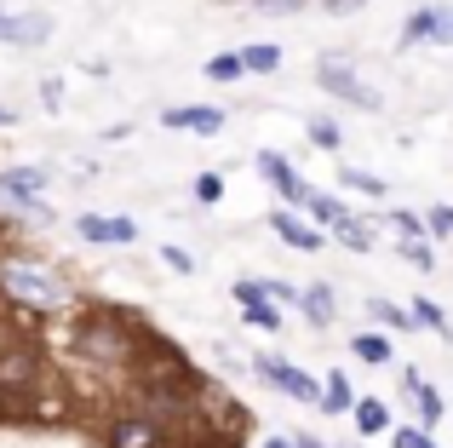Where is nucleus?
<instances>
[{
    "label": "nucleus",
    "mask_w": 453,
    "mask_h": 448,
    "mask_svg": "<svg viewBox=\"0 0 453 448\" xmlns=\"http://www.w3.org/2000/svg\"><path fill=\"white\" fill-rule=\"evenodd\" d=\"M75 345H81V357H92V362H127L133 345H138V328H127L115 311H87L81 328H75Z\"/></svg>",
    "instance_id": "f257e3e1"
},
{
    "label": "nucleus",
    "mask_w": 453,
    "mask_h": 448,
    "mask_svg": "<svg viewBox=\"0 0 453 448\" xmlns=\"http://www.w3.org/2000/svg\"><path fill=\"white\" fill-rule=\"evenodd\" d=\"M0 288H6L12 299L35 305V311L64 305V282H58L52 270H41V265H0Z\"/></svg>",
    "instance_id": "f03ea898"
},
{
    "label": "nucleus",
    "mask_w": 453,
    "mask_h": 448,
    "mask_svg": "<svg viewBox=\"0 0 453 448\" xmlns=\"http://www.w3.org/2000/svg\"><path fill=\"white\" fill-rule=\"evenodd\" d=\"M316 81H321V92H333V98H344V104H356V110H379V92L373 87H362V81L350 75V58H321L316 64Z\"/></svg>",
    "instance_id": "7ed1b4c3"
},
{
    "label": "nucleus",
    "mask_w": 453,
    "mask_h": 448,
    "mask_svg": "<svg viewBox=\"0 0 453 448\" xmlns=\"http://www.w3.org/2000/svg\"><path fill=\"white\" fill-rule=\"evenodd\" d=\"M253 368H258V380H270L281 397H293V403H310V408L321 403V385L310 380L304 368H293V362H281V357H253Z\"/></svg>",
    "instance_id": "20e7f679"
},
{
    "label": "nucleus",
    "mask_w": 453,
    "mask_h": 448,
    "mask_svg": "<svg viewBox=\"0 0 453 448\" xmlns=\"http://www.w3.org/2000/svg\"><path fill=\"white\" fill-rule=\"evenodd\" d=\"M41 196H46V173L41 167H6L0 173V202L29 207L35 219H52V207H41Z\"/></svg>",
    "instance_id": "39448f33"
},
{
    "label": "nucleus",
    "mask_w": 453,
    "mask_h": 448,
    "mask_svg": "<svg viewBox=\"0 0 453 448\" xmlns=\"http://www.w3.org/2000/svg\"><path fill=\"white\" fill-rule=\"evenodd\" d=\"M258 173H265V184H270V190H276L288 207H310V196H316V190L299 179V173H293L288 161L276 156V150H258Z\"/></svg>",
    "instance_id": "423d86ee"
},
{
    "label": "nucleus",
    "mask_w": 453,
    "mask_h": 448,
    "mask_svg": "<svg viewBox=\"0 0 453 448\" xmlns=\"http://www.w3.org/2000/svg\"><path fill=\"white\" fill-rule=\"evenodd\" d=\"M75 230H81V242H98V247H127V242H138V224H133V219L81 213V219H75Z\"/></svg>",
    "instance_id": "0eeeda50"
},
{
    "label": "nucleus",
    "mask_w": 453,
    "mask_h": 448,
    "mask_svg": "<svg viewBox=\"0 0 453 448\" xmlns=\"http://www.w3.org/2000/svg\"><path fill=\"white\" fill-rule=\"evenodd\" d=\"M104 443H110V448H155V443H161V426H155L150 414H138V420H115V426L104 431Z\"/></svg>",
    "instance_id": "6e6552de"
},
{
    "label": "nucleus",
    "mask_w": 453,
    "mask_h": 448,
    "mask_svg": "<svg viewBox=\"0 0 453 448\" xmlns=\"http://www.w3.org/2000/svg\"><path fill=\"white\" fill-rule=\"evenodd\" d=\"M270 230H276L288 247H299V253H316V247H321V230H316V224H304L299 213H288V207L270 213Z\"/></svg>",
    "instance_id": "1a4fd4ad"
},
{
    "label": "nucleus",
    "mask_w": 453,
    "mask_h": 448,
    "mask_svg": "<svg viewBox=\"0 0 453 448\" xmlns=\"http://www.w3.org/2000/svg\"><path fill=\"white\" fill-rule=\"evenodd\" d=\"M166 127H178V133H219L224 127V110H196V104H173V110H161Z\"/></svg>",
    "instance_id": "9d476101"
},
{
    "label": "nucleus",
    "mask_w": 453,
    "mask_h": 448,
    "mask_svg": "<svg viewBox=\"0 0 453 448\" xmlns=\"http://www.w3.org/2000/svg\"><path fill=\"white\" fill-rule=\"evenodd\" d=\"M299 311H304L316 328H327L333 316H339V299H333V288H327V282H310V288L299 293Z\"/></svg>",
    "instance_id": "9b49d317"
},
{
    "label": "nucleus",
    "mask_w": 453,
    "mask_h": 448,
    "mask_svg": "<svg viewBox=\"0 0 453 448\" xmlns=\"http://www.w3.org/2000/svg\"><path fill=\"white\" fill-rule=\"evenodd\" d=\"M0 380L6 385H35L41 380V357H35V351H6V357H0Z\"/></svg>",
    "instance_id": "f8f14e48"
},
{
    "label": "nucleus",
    "mask_w": 453,
    "mask_h": 448,
    "mask_svg": "<svg viewBox=\"0 0 453 448\" xmlns=\"http://www.w3.org/2000/svg\"><path fill=\"white\" fill-rule=\"evenodd\" d=\"M350 414H356V431H362V437H379V431L390 426V408L379 403V397H362V403H356Z\"/></svg>",
    "instance_id": "ddd939ff"
},
{
    "label": "nucleus",
    "mask_w": 453,
    "mask_h": 448,
    "mask_svg": "<svg viewBox=\"0 0 453 448\" xmlns=\"http://www.w3.org/2000/svg\"><path fill=\"white\" fill-rule=\"evenodd\" d=\"M333 236H339V242L350 247V253H373V242H379V230H373V224H367V219H356V213L344 219V224H339V230H333Z\"/></svg>",
    "instance_id": "4468645a"
},
{
    "label": "nucleus",
    "mask_w": 453,
    "mask_h": 448,
    "mask_svg": "<svg viewBox=\"0 0 453 448\" xmlns=\"http://www.w3.org/2000/svg\"><path fill=\"white\" fill-rule=\"evenodd\" d=\"M436 18H442V6H425V12H413V18L402 23V46H419V41H436Z\"/></svg>",
    "instance_id": "2eb2a0df"
},
{
    "label": "nucleus",
    "mask_w": 453,
    "mask_h": 448,
    "mask_svg": "<svg viewBox=\"0 0 453 448\" xmlns=\"http://www.w3.org/2000/svg\"><path fill=\"white\" fill-rule=\"evenodd\" d=\"M310 219H316V230H321V224H327V230H339L350 213H344L339 196H321V190H316V196H310Z\"/></svg>",
    "instance_id": "dca6fc26"
},
{
    "label": "nucleus",
    "mask_w": 453,
    "mask_h": 448,
    "mask_svg": "<svg viewBox=\"0 0 453 448\" xmlns=\"http://www.w3.org/2000/svg\"><path fill=\"white\" fill-rule=\"evenodd\" d=\"M321 408H327V414L356 408V403H350V380H344V374H327V385H321Z\"/></svg>",
    "instance_id": "f3484780"
},
{
    "label": "nucleus",
    "mask_w": 453,
    "mask_h": 448,
    "mask_svg": "<svg viewBox=\"0 0 453 448\" xmlns=\"http://www.w3.org/2000/svg\"><path fill=\"white\" fill-rule=\"evenodd\" d=\"M367 316L385 322V328H396V334H408V328H413V311H396L390 299H367Z\"/></svg>",
    "instance_id": "a211bd4d"
},
{
    "label": "nucleus",
    "mask_w": 453,
    "mask_h": 448,
    "mask_svg": "<svg viewBox=\"0 0 453 448\" xmlns=\"http://www.w3.org/2000/svg\"><path fill=\"white\" fill-rule=\"evenodd\" d=\"M350 351H356L362 362H390V339H385V334H356Z\"/></svg>",
    "instance_id": "6ab92c4d"
},
{
    "label": "nucleus",
    "mask_w": 453,
    "mask_h": 448,
    "mask_svg": "<svg viewBox=\"0 0 453 448\" xmlns=\"http://www.w3.org/2000/svg\"><path fill=\"white\" fill-rule=\"evenodd\" d=\"M339 184H344V190H356V196H385V179H373V173H362V167H344Z\"/></svg>",
    "instance_id": "aec40b11"
},
{
    "label": "nucleus",
    "mask_w": 453,
    "mask_h": 448,
    "mask_svg": "<svg viewBox=\"0 0 453 448\" xmlns=\"http://www.w3.org/2000/svg\"><path fill=\"white\" fill-rule=\"evenodd\" d=\"M235 75H247V58L242 52H219L207 64V81H235Z\"/></svg>",
    "instance_id": "412c9836"
},
{
    "label": "nucleus",
    "mask_w": 453,
    "mask_h": 448,
    "mask_svg": "<svg viewBox=\"0 0 453 448\" xmlns=\"http://www.w3.org/2000/svg\"><path fill=\"white\" fill-rule=\"evenodd\" d=\"M247 69H258V75H276L281 69V46H247Z\"/></svg>",
    "instance_id": "4be33fe9"
},
{
    "label": "nucleus",
    "mask_w": 453,
    "mask_h": 448,
    "mask_svg": "<svg viewBox=\"0 0 453 448\" xmlns=\"http://www.w3.org/2000/svg\"><path fill=\"white\" fill-rule=\"evenodd\" d=\"M310 144L339 150V121H327V115H310Z\"/></svg>",
    "instance_id": "5701e85b"
},
{
    "label": "nucleus",
    "mask_w": 453,
    "mask_h": 448,
    "mask_svg": "<svg viewBox=\"0 0 453 448\" xmlns=\"http://www.w3.org/2000/svg\"><path fill=\"white\" fill-rule=\"evenodd\" d=\"M247 322L265 328V334H281V311L276 305H247Z\"/></svg>",
    "instance_id": "b1692460"
},
{
    "label": "nucleus",
    "mask_w": 453,
    "mask_h": 448,
    "mask_svg": "<svg viewBox=\"0 0 453 448\" xmlns=\"http://www.w3.org/2000/svg\"><path fill=\"white\" fill-rule=\"evenodd\" d=\"M390 224H396L408 242H425V219H419V213H408V207H396V213H390Z\"/></svg>",
    "instance_id": "393cba45"
},
{
    "label": "nucleus",
    "mask_w": 453,
    "mask_h": 448,
    "mask_svg": "<svg viewBox=\"0 0 453 448\" xmlns=\"http://www.w3.org/2000/svg\"><path fill=\"white\" fill-rule=\"evenodd\" d=\"M219 196H224V179H219V173H201V179H196V202H201V207H212Z\"/></svg>",
    "instance_id": "a878e982"
},
{
    "label": "nucleus",
    "mask_w": 453,
    "mask_h": 448,
    "mask_svg": "<svg viewBox=\"0 0 453 448\" xmlns=\"http://www.w3.org/2000/svg\"><path fill=\"white\" fill-rule=\"evenodd\" d=\"M413 322H425V328H436V334H448V316L436 311L431 299H419V305H413Z\"/></svg>",
    "instance_id": "bb28decb"
},
{
    "label": "nucleus",
    "mask_w": 453,
    "mask_h": 448,
    "mask_svg": "<svg viewBox=\"0 0 453 448\" xmlns=\"http://www.w3.org/2000/svg\"><path fill=\"white\" fill-rule=\"evenodd\" d=\"M402 259H408V265H419V270H431L436 265V253L425 242H402Z\"/></svg>",
    "instance_id": "cd10ccee"
},
{
    "label": "nucleus",
    "mask_w": 453,
    "mask_h": 448,
    "mask_svg": "<svg viewBox=\"0 0 453 448\" xmlns=\"http://www.w3.org/2000/svg\"><path fill=\"white\" fill-rule=\"evenodd\" d=\"M161 259H166V265H173V270H184V276H189V270H196V259H189L184 247H161Z\"/></svg>",
    "instance_id": "c85d7f7f"
},
{
    "label": "nucleus",
    "mask_w": 453,
    "mask_h": 448,
    "mask_svg": "<svg viewBox=\"0 0 453 448\" xmlns=\"http://www.w3.org/2000/svg\"><path fill=\"white\" fill-rule=\"evenodd\" d=\"M425 224H431V230H436V236H453V207H436V213H431V219H425Z\"/></svg>",
    "instance_id": "c756f323"
},
{
    "label": "nucleus",
    "mask_w": 453,
    "mask_h": 448,
    "mask_svg": "<svg viewBox=\"0 0 453 448\" xmlns=\"http://www.w3.org/2000/svg\"><path fill=\"white\" fill-rule=\"evenodd\" d=\"M253 6H258V12H304L310 0H253Z\"/></svg>",
    "instance_id": "7c9ffc66"
},
{
    "label": "nucleus",
    "mask_w": 453,
    "mask_h": 448,
    "mask_svg": "<svg viewBox=\"0 0 453 448\" xmlns=\"http://www.w3.org/2000/svg\"><path fill=\"white\" fill-rule=\"evenodd\" d=\"M396 448H431V437L425 431H396Z\"/></svg>",
    "instance_id": "2f4dec72"
},
{
    "label": "nucleus",
    "mask_w": 453,
    "mask_h": 448,
    "mask_svg": "<svg viewBox=\"0 0 453 448\" xmlns=\"http://www.w3.org/2000/svg\"><path fill=\"white\" fill-rule=\"evenodd\" d=\"M356 6H367V0H321V12H333V18H344V12H356Z\"/></svg>",
    "instance_id": "473e14b6"
},
{
    "label": "nucleus",
    "mask_w": 453,
    "mask_h": 448,
    "mask_svg": "<svg viewBox=\"0 0 453 448\" xmlns=\"http://www.w3.org/2000/svg\"><path fill=\"white\" fill-rule=\"evenodd\" d=\"M436 41L453 46V6H442V18H436Z\"/></svg>",
    "instance_id": "72a5a7b5"
},
{
    "label": "nucleus",
    "mask_w": 453,
    "mask_h": 448,
    "mask_svg": "<svg viewBox=\"0 0 453 448\" xmlns=\"http://www.w3.org/2000/svg\"><path fill=\"white\" fill-rule=\"evenodd\" d=\"M265 448H299V443H293V437H270Z\"/></svg>",
    "instance_id": "f704fd0d"
},
{
    "label": "nucleus",
    "mask_w": 453,
    "mask_h": 448,
    "mask_svg": "<svg viewBox=\"0 0 453 448\" xmlns=\"http://www.w3.org/2000/svg\"><path fill=\"white\" fill-rule=\"evenodd\" d=\"M293 443H299V448H327V443H316V437H293Z\"/></svg>",
    "instance_id": "c9c22d12"
},
{
    "label": "nucleus",
    "mask_w": 453,
    "mask_h": 448,
    "mask_svg": "<svg viewBox=\"0 0 453 448\" xmlns=\"http://www.w3.org/2000/svg\"><path fill=\"white\" fill-rule=\"evenodd\" d=\"M6 121H12V110H6V104H0V127H6Z\"/></svg>",
    "instance_id": "e433bc0d"
},
{
    "label": "nucleus",
    "mask_w": 453,
    "mask_h": 448,
    "mask_svg": "<svg viewBox=\"0 0 453 448\" xmlns=\"http://www.w3.org/2000/svg\"><path fill=\"white\" fill-rule=\"evenodd\" d=\"M0 23H6V6H0Z\"/></svg>",
    "instance_id": "4c0bfd02"
},
{
    "label": "nucleus",
    "mask_w": 453,
    "mask_h": 448,
    "mask_svg": "<svg viewBox=\"0 0 453 448\" xmlns=\"http://www.w3.org/2000/svg\"><path fill=\"white\" fill-rule=\"evenodd\" d=\"M431 448H436V443H431Z\"/></svg>",
    "instance_id": "58836bf2"
}]
</instances>
